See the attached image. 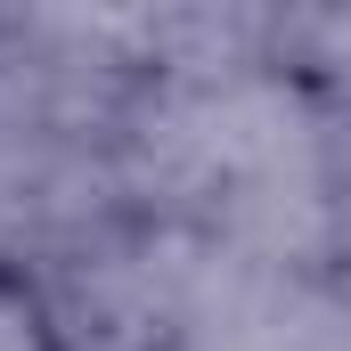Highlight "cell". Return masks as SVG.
Segmentation results:
<instances>
[{
	"label": "cell",
	"instance_id": "obj_1",
	"mask_svg": "<svg viewBox=\"0 0 351 351\" xmlns=\"http://www.w3.org/2000/svg\"><path fill=\"white\" fill-rule=\"evenodd\" d=\"M0 351H74L66 302L16 245H0Z\"/></svg>",
	"mask_w": 351,
	"mask_h": 351
}]
</instances>
